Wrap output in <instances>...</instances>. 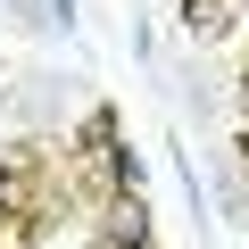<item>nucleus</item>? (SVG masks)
Returning <instances> with one entry per match:
<instances>
[{
	"instance_id": "f257e3e1",
	"label": "nucleus",
	"mask_w": 249,
	"mask_h": 249,
	"mask_svg": "<svg viewBox=\"0 0 249 249\" xmlns=\"http://www.w3.org/2000/svg\"><path fill=\"white\" fill-rule=\"evenodd\" d=\"M58 108H67V83H58V75H25V83L9 91V124H17V133L58 124Z\"/></svg>"
},
{
	"instance_id": "f03ea898",
	"label": "nucleus",
	"mask_w": 249,
	"mask_h": 249,
	"mask_svg": "<svg viewBox=\"0 0 249 249\" xmlns=\"http://www.w3.org/2000/svg\"><path fill=\"white\" fill-rule=\"evenodd\" d=\"M0 249H17V224H0Z\"/></svg>"
},
{
	"instance_id": "7ed1b4c3",
	"label": "nucleus",
	"mask_w": 249,
	"mask_h": 249,
	"mask_svg": "<svg viewBox=\"0 0 249 249\" xmlns=\"http://www.w3.org/2000/svg\"><path fill=\"white\" fill-rule=\"evenodd\" d=\"M100 249H108V241H100ZM116 249H142V241H116Z\"/></svg>"
}]
</instances>
